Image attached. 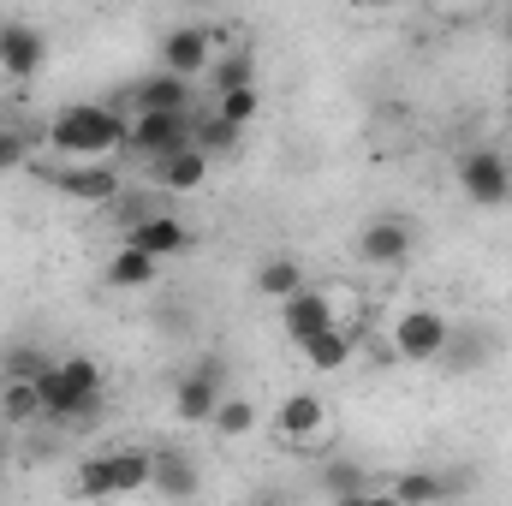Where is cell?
<instances>
[{"mask_svg":"<svg viewBox=\"0 0 512 506\" xmlns=\"http://www.w3.org/2000/svg\"><path fill=\"white\" fill-rule=\"evenodd\" d=\"M120 245L155 256V262H167V256H185V251H191V245H197V233H191L173 209H155V215H143L137 227H126V233H120Z\"/></svg>","mask_w":512,"mask_h":506,"instance_id":"obj_12","label":"cell"},{"mask_svg":"<svg viewBox=\"0 0 512 506\" xmlns=\"http://www.w3.org/2000/svg\"><path fill=\"white\" fill-rule=\"evenodd\" d=\"M334 506H376V489H358V495H340Z\"/></svg>","mask_w":512,"mask_h":506,"instance_id":"obj_31","label":"cell"},{"mask_svg":"<svg viewBox=\"0 0 512 506\" xmlns=\"http://www.w3.org/2000/svg\"><path fill=\"white\" fill-rule=\"evenodd\" d=\"M209 114H215V120H227L233 131H251L256 114H262V90H233V96H215V102H209Z\"/></svg>","mask_w":512,"mask_h":506,"instance_id":"obj_26","label":"cell"},{"mask_svg":"<svg viewBox=\"0 0 512 506\" xmlns=\"http://www.w3.org/2000/svg\"><path fill=\"white\" fill-rule=\"evenodd\" d=\"M191 114H131L126 120V155H137L143 167H155V161H167L173 149H185L191 143Z\"/></svg>","mask_w":512,"mask_h":506,"instance_id":"obj_9","label":"cell"},{"mask_svg":"<svg viewBox=\"0 0 512 506\" xmlns=\"http://www.w3.org/2000/svg\"><path fill=\"white\" fill-rule=\"evenodd\" d=\"M251 286H256V298L286 304V298H298L310 280H304V262H298V256H262L256 274H251Z\"/></svg>","mask_w":512,"mask_h":506,"instance_id":"obj_20","label":"cell"},{"mask_svg":"<svg viewBox=\"0 0 512 506\" xmlns=\"http://www.w3.org/2000/svg\"><path fill=\"white\" fill-rule=\"evenodd\" d=\"M36 417H42V387H36V381L0 376V423H6V429H24V423H36Z\"/></svg>","mask_w":512,"mask_h":506,"instance_id":"obj_25","label":"cell"},{"mask_svg":"<svg viewBox=\"0 0 512 506\" xmlns=\"http://www.w3.org/2000/svg\"><path fill=\"white\" fill-rule=\"evenodd\" d=\"M334 322H340V310H334V298H328L322 286H304L298 298H286V304H280V334H286L292 346H304V340L328 334Z\"/></svg>","mask_w":512,"mask_h":506,"instance_id":"obj_15","label":"cell"},{"mask_svg":"<svg viewBox=\"0 0 512 506\" xmlns=\"http://www.w3.org/2000/svg\"><path fill=\"white\" fill-rule=\"evenodd\" d=\"M36 387H42V417L48 423H84L108 399V370L90 352H72V358H54L36 376Z\"/></svg>","mask_w":512,"mask_h":506,"instance_id":"obj_2","label":"cell"},{"mask_svg":"<svg viewBox=\"0 0 512 506\" xmlns=\"http://www.w3.org/2000/svg\"><path fill=\"white\" fill-rule=\"evenodd\" d=\"M42 66H48V36H42V24H30V18H0V78L24 90V84L42 78Z\"/></svg>","mask_w":512,"mask_h":506,"instance_id":"obj_8","label":"cell"},{"mask_svg":"<svg viewBox=\"0 0 512 506\" xmlns=\"http://www.w3.org/2000/svg\"><path fill=\"white\" fill-rule=\"evenodd\" d=\"M227 393H233V381H227V364L221 358L191 364L185 376L173 381V423H209Z\"/></svg>","mask_w":512,"mask_h":506,"instance_id":"obj_7","label":"cell"},{"mask_svg":"<svg viewBox=\"0 0 512 506\" xmlns=\"http://www.w3.org/2000/svg\"><path fill=\"white\" fill-rule=\"evenodd\" d=\"M42 149H54L66 167L84 161H114L126 149V114L114 102H66L54 108V120L42 126Z\"/></svg>","mask_w":512,"mask_h":506,"instance_id":"obj_1","label":"cell"},{"mask_svg":"<svg viewBox=\"0 0 512 506\" xmlns=\"http://www.w3.org/2000/svg\"><path fill=\"white\" fill-rule=\"evenodd\" d=\"M268 429H274L280 447H310V441L328 429V405H322L310 387H292V393L268 411Z\"/></svg>","mask_w":512,"mask_h":506,"instance_id":"obj_11","label":"cell"},{"mask_svg":"<svg viewBox=\"0 0 512 506\" xmlns=\"http://www.w3.org/2000/svg\"><path fill=\"white\" fill-rule=\"evenodd\" d=\"M149 453H155V477H149V489H155L161 501L191 506L197 495H203V471H197V459H191L185 447L161 441V447H149Z\"/></svg>","mask_w":512,"mask_h":506,"instance_id":"obj_14","label":"cell"},{"mask_svg":"<svg viewBox=\"0 0 512 506\" xmlns=\"http://www.w3.org/2000/svg\"><path fill=\"white\" fill-rule=\"evenodd\" d=\"M161 280V262L143 251H131V245H114V256H108V286L114 292H149Z\"/></svg>","mask_w":512,"mask_h":506,"instance_id":"obj_24","label":"cell"},{"mask_svg":"<svg viewBox=\"0 0 512 506\" xmlns=\"http://www.w3.org/2000/svg\"><path fill=\"white\" fill-rule=\"evenodd\" d=\"M447 334H453V316L435 310V304H405L393 322H387V352L399 364H435L447 352Z\"/></svg>","mask_w":512,"mask_h":506,"instance_id":"obj_4","label":"cell"},{"mask_svg":"<svg viewBox=\"0 0 512 506\" xmlns=\"http://www.w3.org/2000/svg\"><path fill=\"white\" fill-rule=\"evenodd\" d=\"M48 185L66 197V203H84V209H114L126 197L120 185V167L114 161H84V167H54Z\"/></svg>","mask_w":512,"mask_h":506,"instance_id":"obj_10","label":"cell"},{"mask_svg":"<svg viewBox=\"0 0 512 506\" xmlns=\"http://www.w3.org/2000/svg\"><path fill=\"white\" fill-rule=\"evenodd\" d=\"M256 423H262L256 399H251V393H239V387H233V393H227V399L215 405V417H209V435L233 447V441H251V435H256Z\"/></svg>","mask_w":512,"mask_h":506,"instance_id":"obj_22","label":"cell"},{"mask_svg":"<svg viewBox=\"0 0 512 506\" xmlns=\"http://www.w3.org/2000/svg\"><path fill=\"white\" fill-rule=\"evenodd\" d=\"M233 90H256V48H221L209 66V96H233Z\"/></svg>","mask_w":512,"mask_h":506,"instance_id":"obj_23","label":"cell"},{"mask_svg":"<svg viewBox=\"0 0 512 506\" xmlns=\"http://www.w3.org/2000/svg\"><path fill=\"white\" fill-rule=\"evenodd\" d=\"M209 167H215V161H209L197 143H185V149H173L167 161L149 167V185H155V191H173V197H191V191L209 185Z\"/></svg>","mask_w":512,"mask_h":506,"instance_id":"obj_18","label":"cell"},{"mask_svg":"<svg viewBox=\"0 0 512 506\" xmlns=\"http://www.w3.org/2000/svg\"><path fill=\"white\" fill-rule=\"evenodd\" d=\"M453 179H459V197L471 209H507L512 203V161L495 143H477L453 161Z\"/></svg>","mask_w":512,"mask_h":506,"instance_id":"obj_5","label":"cell"},{"mask_svg":"<svg viewBox=\"0 0 512 506\" xmlns=\"http://www.w3.org/2000/svg\"><path fill=\"white\" fill-rule=\"evenodd\" d=\"M489 358H495V340H489L483 328H453V334H447V352H441L435 364L453 381H465V376H477Z\"/></svg>","mask_w":512,"mask_h":506,"instance_id":"obj_19","label":"cell"},{"mask_svg":"<svg viewBox=\"0 0 512 506\" xmlns=\"http://www.w3.org/2000/svg\"><path fill=\"white\" fill-rule=\"evenodd\" d=\"M215 54H221L215 24H173V30H161V42H155V72H173V78L197 84V78H209Z\"/></svg>","mask_w":512,"mask_h":506,"instance_id":"obj_6","label":"cell"},{"mask_svg":"<svg viewBox=\"0 0 512 506\" xmlns=\"http://www.w3.org/2000/svg\"><path fill=\"white\" fill-rule=\"evenodd\" d=\"M376 506H405V501H393V495H387V489H376Z\"/></svg>","mask_w":512,"mask_h":506,"instance_id":"obj_32","label":"cell"},{"mask_svg":"<svg viewBox=\"0 0 512 506\" xmlns=\"http://www.w3.org/2000/svg\"><path fill=\"white\" fill-rule=\"evenodd\" d=\"M459 483L447 477V471H423V465H411V471H399L393 483H387V495L405 506H447V495H453Z\"/></svg>","mask_w":512,"mask_h":506,"instance_id":"obj_21","label":"cell"},{"mask_svg":"<svg viewBox=\"0 0 512 506\" xmlns=\"http://www.w3.org/2000/svg\"><path fill=\"white\" fill-rule=\"evenodd\" d=\"M322 483H328V495H334V501H340V495H358V489H370L358 465H328V477H322Z\"/></svg>","mask_w":512,"mask_h":506,"instance_id":"obj_29","label":"cell"},{"mask_svg":"<svg viewBox=\"0 0 512 506\" xmlns=\"http://www.w3.org/2000/svg\"><path fill=\"white\" fill-rule=\"evenodd\" d=\"M126 102H131V114H191L197 84H185L173 72H149V78H137L126 90Z\"/></svg>","mask_w":512,"mask_h":506,"instance_id":"obj_17","label":"cell"},{"mask_svg":"<svg viewBox=\"0 0 512 506\" xmlns=\"http://www.w3.org/2000/svg\"><path fill=\"white\" fill-rule=\"evenodd\" d=\"M358 346H364V328H358V322H334L328 334L304 340V346H298V358H304V370H310V376H340V370H352Z\"/></svg>","mask_w":512,"mask_h":506,"instance_id":"obj_16","label":"cell"},{"mask_svg":"<svg viewBox=\"0 0 512 506\" xmlns=\"http://www.w3.org/2000/svg\"><path fill=\"white\" fill-rule=\"evenodd\" d=\"M0 453H6V423H0Z\"/></svg>","mask_w":512,"mask_h":506,"instance_id":"obj_34","label":"cell"},{"mask_svg":"<svg viewBox=\"0 0 512 506\" xmlns=\"http://www.w3.org/2000/svg\"><path fill=\"white\" fill-rule=\"evenodd\" d=\"M501 30H507V42H512V6H507V12H501Z\"/></svg>","mask_w":512,"mask_h":506,"instance_id":"obj_33","label":"cell"},{"mask_svg":"<svg viewBox=\"0 0 512 506\" xmlns=\"http://www.w3.org/2000/svg\"><path fill=\"white\" fill-rule=\"evenodd\" d=\"M149 477H155V453L149 447H108V453L78 459L72 495L78 501H126V495L149 489Z\"/></svg>","mask_w":512,"mask_h":506,"instance_id":"obj_3","label":"cell"},{"mask_svg":"<svg viewBox=\"0 0 512 506\" xmlns=\"http://www.w3.org/2000/svg\"><path fill=\"white\" fill-rule=\"evenodd\" d=\"M245 506H298V501H292V489H280V483H262V489H256Z\"/></svg>","mask_w":512,"mask_h":506,"instance_id":"obj_30","label":"cell"},{"mask_svg":"<svg viewBox=\"0 0 512 506\" xmlns=\"http://www.w3.org/2000/svg\"><path fill=\"white\" fill-rule=\"evenodd\" d=\"M191 143H197V149H203V155L215 161V155H233V149L245 143V131H233L227 120H215V114H203V120L191 126Z\"/></svg>","mask_w":512,"mask_h":506,"instance_id":"obj_27","label":"cell"},{"mask_svg":"<svg viewBox=\"0 0 512 506\" xmlns=\"http://www.w3.org/2000/svg\"><path fill=\"white\" fill-rule=\"evenodd\" d=\"M352 251H358L364 268H405V256H411V221H399V215L364 221L358 239H352Z\"/></svg>","mask_w":512,"mask_h":506,"instance_id":"obj_13","label":"cell"},{"mask_svg":"<svg viewBox=\"0 0 512 506\" xmlns=\"http://www.w3.org/2000/svg\"><path fill=\"white\" fill-rule=\"evenodd\" d=\"M42 137L24 126H0V173H18L24 161H30V149H36Z\"/></svg>","mask_w":512,"mask_h":506,"instance_id":"obj_28","label":"cell"}]
</instances>
